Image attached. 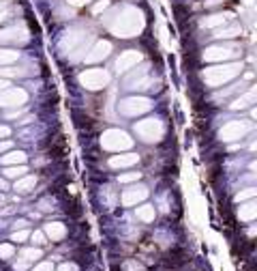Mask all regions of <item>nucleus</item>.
I'll return each instance as SVG.
<instances>
[{"mask_svg":"<svg viewBox=\"0 0 257 271\" xmlns=\"http://www.w3.org/2000/svg\"><path fill=\"white\" fill-rule=\"evenodd\" d=\"M9 224H11L13 230H17V228H26V226H28V220H26V218H15V220H11Z\"/></svg>","mask_w":257,"mask_h":271,"instance_id":"nucleus-1","label":"nucleus"},{"mask_svg":"<svg viewBox=\"0 0 257 271\" xmlns=\"http://www.w3.org/2000/svg\"><path fill=\"white\" fill-rule=\"evenodd\" d=\"M45 234L41 232V230H36V232H32V245H45Z\"/></svg>","mask_w":257,"mask_h":271,"instance_id":"nucleus-2","label":"nucleus"},{"mask_svg":"<svg viewBox=\"0 0 257 271\" xmlns=\"http://www.w3.org/2000/svg\"><path fill=\"white\" fill-rule=\"evenodd\" d=\"M26 172V168L22 166V168H9V170H4V177H9V179H13V177H22Z\"/></svg>","mask_w":257,"mask_h":271,"instance_id":"nucleus-3","label":"nucleus"},{"mask_svg":"<svg viewBox=\"0 0 257 271\" xmlns=\"http://www.w3.org/2000/svg\"><path fill=\"white\" fill-rule=\"evenodd\" d=\"M28 234H30V230H20V232H15L11 239H13L15 243H24V239L28 237Z\"/></svg>","mask_w":257,"mask_h":271,"instance_id":"nucleus-4","label":"nucleus"},{"mask_svg":"<svg viewBox=\"0 0 257 271\" xmlns=\"http://www.w3.org/2000/svg\"><path fill=\"white\" fill-rule=\"evenodd\" d=\"M0 192H9V183L4 179H0Z\"/></svg>","mask_w":257,"mask_h":271,"instance_id":"nucleus-5","label":"nucleus"},{"mask_svg":"<svg viewBox=\"0 0 257 271\" xmlns=\"http://www.w3.org/2000/svg\"><path fill=\"white\" fill-rule=\"evenodd\" d=\"M9 133H11L9 127H0V136H9Z\"/></svg>","mask_w":257,"mask_h":271,"instance_id":"nucleus-6","label":"nucleus"},{"mask_svg":"<svg viewBox=\"0 0 257 271\" xmlns=\"http://www.w3.org/2000/svg\"><path fill=\"white\" fill-rule=\"evenodd\" d=\"M73 4H84V2H88V0H71Z\"/></svg>","mask_w":257,"mask_h":271,"instance_id":"nucleus-7","label":"nucleus"}]
</instances>
